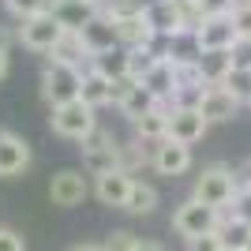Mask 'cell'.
Instances as JSON below:
<instances>
[{"mask_svg":"<svg viewBox=\"0 0 251 251\" xmlns=\"http://www.w3.org/2000/svg\"><path fill=\"white\" fill-rule=\"evenodd\" d=\"M236 191H240V173H232L229 165H206L195 176L191 199H199L202 206H214V210L225 214L232 206V199H236Z\"/></svg>","mask_w":251,"mask_h":251,"instance_id":"obj_1","label":"cell"},{"mask_svg":"<svg viewBox=\"0 0 251 251\" xmlns=\"http://www.w3.org/2000/svg\"><path fill=\"white\" fill-rule=\"evenodd\" d=\"M42 98L49 105H68L83 98V68L49 60L42 68Z\"/></svg>","mask_w":251,"mask_h":251,"instance_id":"obj_2","label":"cell"},{"mask_svg":"<svg viewBox=\"0 0 251 251\" xmlns=\"http://www.w3.org/2000/svg\"><path fill=\"white\" fill-rule=\"evenodd\" d=\"M98 109H90V105L79 98V101H68V105H52L49 113V127L56 131L60 139H72V143H83V139H90L98 131Z\"/></svg>","mask_w":251,"mask_h":251,"instance_id":"obj_3","label":"cell"},{"mask_svg":"<svg viewBox=\"0 0 251 251\" xmlns=\"http://www.w3.org/2000/svg\"><path fill=\"white\" fill-rule=\"evenodd\" d=\"M120 169V143L113 139V131H105L98 124V131L90 139H83V173L86 176H105Z\"/></svg>","mask_w":251,"mask_h":251,"instance_id":"obj_4","label":"cell"},{"mask_svg":"<svg viewBox=\"0 0 251 251\" xmlns=\"http://www.w3.org/2000/svg\"><path fill=\"white\" fill-rule=\"evenodd\" d=\"M221 218H225L221 210L202 206L199 199H188V202H180L176 214H173V232H176V236H184V240H195V236H210V232H218Z\"/></svg>","mask_w":251,"mask_h":251,"instance_id":"obj_5","label":"cell"},{"mask_svg":"<svg viewBox=\"0 0 251 251\" xmlns=\"http://www.w3.org/2000/svg\"><path fill=\"white\" fill-rule=\"evenodd\" d=\"M64 34L68 30L60 26V19L52 11H42V15H30V19L19 23V45L30 52H52Z\"/></svg>","mask_w":251,"mask_h":251,"instance_id":"obj_6","label":"cell"},{"mask_svg":"<svg viewBox=\"0 0 251 251\" xmlns=\"http://www.w3.org/2000/svg\"><path fill=\"white\" fill-rule=\"evenodd\" d=\"M191 42L199 52H225L236 45V26H232V15H206L199 23V30L191 34Z\"/></svg>","mask_w":251,"mask_h":251,"instance_id":"obj_7","label":"cell"},{"mask_svg":"<svg viewBox=\"0 0 251 251\" xmlns=\"http://www.w3.org/2000/svg\"><path fill=\"white\" fill-rule=\"evenodd\" d=\"M86 195H90V180H86V173H79V169H60L56 176L49 180V199L52 206H83Z\"/></svg>","mask_w":251,"mask_h":251,"instance_id":"obj_8","label":"cell"},{"mask_svg":"<svg viewBox=\"0 0 251 251\" xmlns=\"http://www.w3.org/2000/svg\"><path fill=\"white\" fill-rule=\"evenodd\" d=\"M113 19H116V34H120V45H124V49H147V45L157 42L154 26H150V19H147V4L139 11H127V15H113Z\"/></svg>","mask_w":251,"mask_h":251,"instance_id":"obj_9","label":"cell"},{"mask_svg":"<svg viewBox=\"0 0 251 251\" xmlns=\"http://www.w3.org/2000/svg\"><path fill=\"white\" fill-rule=\"evenodd\" d=\"M147 19L154 26L157 38H169V42H176V38H191L184 19H180V8L176 0H147Z\"/></svg>","mask_w":251,"mask_h":251,"instance_id":"obj_10","label":"cell"},{"mask_svg":"<svg viewBox=\"0 0 251 251\" xmlns=\"http://www.w3.org/2000/svg\"><path fill=\"white\" fill-rule=\"evenodd\" d=\"M105 4H109V0H52L49 11L60 19L64 30H83L94 15L105 11Z\"/></svg>","mask_w":251,"mask_h":251,"instance_id":"obj_11","label":"cell"},{"mask_svg":"<svg viewBox=\"0 0 251 251\" xmlns=\"http://www.w3.org/2000/svg\"><path fill=\"white\" fill-rule=\"evenodd\" d=\"M30 169V143L15 131H0V176H23Z\"/></svg>","mask_w":251,"mask_h":251,"instance_id":"obj_12","label":"cell"},{"mask_svg":"<svg viewBox=\"0 0 251 251\" xmlns=\"http://www.w3.org/2000/svg\"><path fill=\"white\" fill-rule=\"evenodd\" d=\"M79 38H83V45H86V52H90V56H98V52H109V49H120L116 19L109 15V11L94 15V19H90L83 30H79Z\"/></svg>","mask_w":251,"mask_h":251,"instance_id":"obj_13","label":"cell"},{"mask_svg":"<svg viewBox=\"0 0 251 251\" xmlns=\"http://www.w3.org/2000/svg\"><path fill=\"white\" fill-rule=\"evenodd\" d=\"M202 113V120L206 124H225V120H232L236 116V109H240V101L225 90L221 83H210L206 90H202V98H199V105H195Z\"/></svg>","mask_w":251,"mask_h":251,"instance_id":"obj_14","label":"cell"},{"mask_svg":"<svg viewBox=\"0 0 251 251\" xmlns=\"http://www.w3.org/2000/svg\"><path fill=\"white\" fill-rule=\"evenodd\" d=\"M206 120H202L199 109H176V105H169V139L173 143H184V147H191V143H199L202 135H206Z\"/></svg>","mask_w":251,"mask_h":251,"instance_id":"obj_15","label":"cell"},{"mask_svg":"<svg viewBox=\"0 0 251 251\" xmlns=\"http://www.w3.org/2000/svg\"><path fill=\"white\" fill-rule=\"evenodd\" d=\"M150 165H154L161 176H184V173L191 169V147L165 139V143H157V147H154V157H150Z\"/></svg>","mask_w":251,"mask_h":251,"instance_id":"obj_16","label":"cell"},{"mask_svg":"<svg viewBox=\"0 0 251 251\" xmlns=\"http://www.w3.org/2000/svg\"><path fill=\"white\" fill-rule=\"evenodd\" d=\"M131 184H135V176L131 173H124V169H116V173H105V176L94 180V195L101 206H116L124 210L127 195H131Z\"/></svg>","mask_w":251,"mask_h":251,"instance_id":"obj_17","label":"cell"},{"mask_svg":"<svg viewBox=\"0 0 251 251\" xmlns=\"http://www.w3.org/2000/svg\"><path fill=\"white\" fill-rule=\"evenodd\" d=\"M135 139L147 143V147H157L169 139V105H154L147 116L135 120Z\"/></svg>","mask_w":251,"mask_h":251,"instance_id":"obj_18","label":"cell"},{"mask_svg":"<svg viewBox=\"0 0 251 251\" xmlns=\"http://www.w3.org/2000/svg\"><path fill=\"white\" fill-rule=\"evenodd\" d=\"M139 83H143L150 94H154L157 105H169V101H173V60L161 52V60H157L154 68H150V72L139 79Z\"/></svg>","mask_w":251,"mask_h":251,"instance_id":"obj_19","label":"cell"},{"mask_svg":"<svg viewBox=\"0 0 251 251\" xmlns=\"http://www.w3.org/2000/svg\"><path fill=\"white\" fill-rule=\"evenodd\" d=\"M218 240L225 251H248L251 248V221L236 218V214H225L218 225Z\"/></svg>","mask_w":251,"mask_h":251,"instance_id":"obj_20","label":"cell"},{"mask_svg":"<svg viewBox=\"0 0 251 251\" xmlns=\"http://www.w3.org/2000/svg\"><path fill=\"white\" fill-rule=\"evenodd\" d=\"M83 101L90 105V109L113 105V83H109L101 72H94V68H86V72H83Z\"/></svg>","mask_w":251,"mask_h":251,"instance_id":"obj_21","label":"cell"},{"mask_svg":"<svg viewBox=\"0 0 251 251\" xmlns=\"http://www.w3.org/2000/svg\"><path fill=\"white\" fill-rule=\"evenodd\" d=\"M90 68L94 72H101L109 83H116V79H124L127 72V49L120 45V49H109V52H98V56H90Z\"/></svg>","mask_w":251,"mask_h":251,"instance_id":"obj_22","label":"cell"},{"mask_svg":"<svg viewBox=\"0 0 251 251\" xmlns=\"http://www.w3.org/2000/svg\"><path fill=\"white\" fill-rule=\"evenodd\" d=\"M154 105H157V101H154V94H150V90H147L143 83H135V86H131V90H127L124 98H120V101H116V109H120V113H124L127 120L135 124L139 116H147L150 109H154Z\"/></svg>","mask_w":251,"mask_h":251,"instance_id":"obj_23","label":"cell"},{"mask_svg":"<svg viewBox=\"0 0 251 251\" xmlns=\"http://www.w3.org/2000/svg\"><path fill=\"white\" fill-rule=\"evenodd\" d=\"M124 210L131 214V218H147V214H154L157 210V191L154 184H147V180H135L131 184V195H127Z\"/></svg>","mask_w":251,"mask_h":251,"instance_id":"obj_24","label":"cell"},{"mask_svg":"<svg viewBox=\"0 0 251 251\" xmlns=\"http://www.w3.org/2000/svg\"><path fill=\"white\" fill-rule=\"evenodd\" d=\"M49 60L75 64V68H79L83 60H90V52H86V45H83V38H79V30H68V34H64L60 42H56V49L49 52Z\"/></svg>","mask_w":251,"mask_h":251,"instance_id":"obj_25","label":"cell"},{"mask_svg":"<svg viewBox=\"0 0 251 251\" xmlns=\"http://www.w3.org/2000/svg\"><path fill=\"white\" fill-rule=\"evenodd\" d=\"M199 68L206 75V83H225V75L232 72V56L225 52H199Z\"/></svg>","mask_w":251,"mask_h":251,"instance_id":"obj_26","label":"cell"},{"mask_svg":"<svg viewBox=\"0 0 251 251\" xmlns=\"http://www.w3.org/2000/svg\"><path fill=\"white\" fill-rule=\"evenodd\" d=\"M157 60H161V52H157L154 45H147V49H127V72L135 75V79H143Z\"/></svg>","mask_w":251,"mask_h":251,"instance_id":"obj_27","label":"cell"},{"mask_svg":"<svg viewBox=\"0 0 251 251\" xmlns=\"http://www.w3.org/2000/svg\"><path fill=\"white\" fill-rule=\"evenodd\" d=\"M221 86H225V90H229L240 105L244 101L251 105V72H236V68H232V72L225 75V83H221Z\"/></svg>","mask_w":251,"mask_h":251,"instance_id":"obj_28","label":"cell"},{"mask_svg":"<svg viewBox=\"0 0 251 251\" xmlns=\"http://www.w3.org/2000/svg\"><path fill=\"white\" fill-rule=\"evenodd\" d=\"M4 4H8V11H11V15H19V23H23V19H30V15L49 11L52 0H4Z\"/></svg>","mask_w":251,"mask_h":251,"instance_id":"obj_29","label":"cell"},{"mask_svg":"<svg viewBox=\"0 0 251 251\" xmlns=\"http://www.w3.org/2000/svg\"><path fill=\"white\" fill-rule=\"evenodd\" d=\"M232 26H236V38H251V0H240L232 8Z\"/></svg>","mask_w":251,"mask_h":251,"instance_id":"obj_30","label":"cell"},{"mask_svg":"<svg viewBox=\"0 0 251 251\" xmlns=\"http://www.w3.org/2000/svg\"><path fill=\"white\" fill-rule=\"evenodd\" d=\"M229 56H232V68H236V72H251V38H236Z\"/></svg>","mask_w":251,"mask_h":251,"instance_id":"obj_31","label":"cell"},{"mask_svg":"<svg viewBox=\"0 0 251 251\" xmlns=\"http://www.w3.org/2000/svg\"><path fill=\"white\" fill-rule=\"evenodd\" d=\"M232 214L244 221H251V184L240 180V191H236V199H232Z\"/></svg>","mask_w":251,"mask_h":251,"instance_id":"obj_32","label":"cell"},{"mask_svg":"<svg viewBox=\"0 0 251 251\" xmlns=\"http://www.w3.org/2000/svg\"><path fill=\"white\" fill-rule=\"evenodd\" d=\"M0 251H26L23 248V236L8 225H0Z\"/></svg>","mask_w":251,"mask_h":251,"instance_id":"obj_33","label":"cell"},{"mask_svg":"<svg viewBox=\"0 0 251 251\" xmlns=\"http://www.w3.org/2000/svg\"><path fill=\"white\" fill-rule=\"evenodd\" d=\"M188 251H225L218 240V232H210V236H195V240H188Z\"/></svg>","mask_w":251,"mask_h":251,"instance_id":"obj_34","label":"cell"},{"mask_svg":"<svg viewBox=\"0 0 251 251\" xmlns=\"http://www.w3.org/2000/svg\"><path fill=\"white\" fill-rule=\"evenodd\" d=\"M131 240H135V236L120 229V232H113V236H109V240H105L101 248H105V251H127V248H131Z\"/></svg>","mask_w":251,"mask_h":251,"instance_id":"obj_35","label":"cell"},{"mask_svg":"<svg viewBox=\"0 0 251 251\" xmlns=\"http://www.w3.org/2000/svg\"><path fill=\"white\" fill-rule=\"evenodd\" d=\"M127 251H165V248H161V244H157V240H143V236H135V240H131V248H127Z\"/></svg>","mask_w":251,"mask_h":251,"instance_id":"obj_36","label":"cell"},{"mask_svg":"<svg viewBox=\"0 0 251 251\" xmlns=\"http://www.w3.org/2000/svg\"><path fill=\"white\" fill-rule=\"evenodd\" d=\"M8 75V49H0V79Z\"/></svg>","mask_w":251,"mask_h":251,"instance_id":"obj_37","label":"cell"},{"mask_svg":"<svg viewBox=\"0 0 251 251\" xmlns=\"http://www.w3.org/2000/svg\"><path fill=\"white\" fill-rule=\"evenodd\" d=\"M72 251H105V248H101V244H75Z\"/></svg>","mask_w":251,"mask_h":251,"instance_id":"obj_38","label":"cell"},{"mask_svg":"<svg viewBox=\"0 0 251 251\" xmlns=\"http://www.w3.org/2000/svg\"><path fill=\"white\" fill-rule=\"evenodd\" d=\"M240 180H244V184H251V161H248V165H244V173H240Z\"/></svg>","mask_w":251,"mask_h":251,"instance_id":"obj_39","label":"cell"},{"mask_svg":"<svg viewBox=\"0 0 251 251\" xmlns=\"http://www.w3.org/2000/svg\"><path fill=\"white\" fill-rule=\"evenodd\" d=\"M236 4H240V0H236Z\"/></svg>","mask_w":251,"mask_h":251,"instance_id":"obj_40","label":"cell"}]
</instances>
